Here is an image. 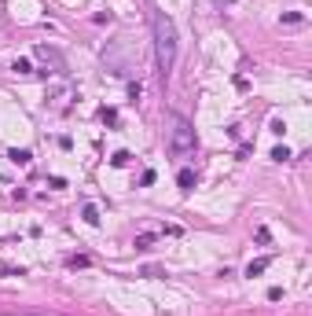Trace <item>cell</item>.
<instances>
[{
	"label": "cell",
	"mask_w": 312,
	"mask_h": 316,
	"mask_svg": "<svg viewBox=\"0 0 312 316\" xmlns=\"http://www.w3.org/2000/svg\"><path fill=\"white\" fill-rule=\"evenodd\" d=\"M154 59H158V74L169 81L173 62H177V26L165 11L154 15Z\"/></svg>",
	"instance_id": "cell-1"
},
{
	"label": "cell",
	"mask_w": 312,
	"mask_h": 316,
	"mask_svg": "<svg viewBox=\"0 0 312 316\" xmlns=\"http://www.w3.org/2000/svg\"><path fill=\"white\" fill-rule=\"evenodd\" d=\"M198 147V136H195V129H191V121L187 118H177L173 121V136H169V151H173L177 158H184V154H191Z\"/></svg>",
	"instance_id": "cell-2"
},
{
	"label": "cell",
	"mask_w": 312,
	"mask_h": 316,
	"mask_svg": "<svg viewBox=\"0 0 312 316\" xmlns=\"http://www.w3.org/2000/svg\"><path fill=\"white\" fill-rule=\"evenodd\" d=\"M41 62H48L52 67V74H66V62H62V55L55 52V48H48V44H37V52H33Z\"/></svg>",
	"instance_id": "cell-3"
},
{
	"label": "cell",
	"mask_w": 312,
	"mask_h": 316,
	"mask_svg": "<svg viewBox=\"0 0 312 316\" xmlns=\"http://www.w3.org/2000/svg\"><path fill=\"white\" fill-rule=\"evenodd\" d=\"M268 265H272V258H257V261H250V265H246V276H261Z\"/></svg>",
	"instance_id": "cell-4"
},
{
	"label": "cell",
	"mask_w": 312,
	"mask_h": 316,
	"mask_svg": "<svg viewBox=\"0 0 312 316\" xmlns=\"http://www.w3.org/2000/svg\"><path fill=\"white\" fill-rule=\"evenodd\" d=\"M8 158H11L15 166H29V158H33V154H29L26 147H15V151H8Z\"/></svg>",
	"instance_id": "cell-5"
},
{
	"label": "cell",
	"mask_w": 312,
	"mask_h": 316,
	"mask_svg": "<svg viewBox=\"0 0 312 316\" xmlns=\"http://www.w3.org/2000/svg\"><path fill=\"white\" fill-rule=\"evenodd\" d=\"M154 239H158L154 232H144V235H136V250H151V246H154Z\"/></svg>",
	"instance_id": "cell-6"
},
{
	"label": "cell",
	"mask_w": 312,
	"mask_h": 316,
	"mask_svg": "<svg viewBox=\"0 0 312 316\" xmlns=\"http://www.w3.org/2000/svg\"><path fill=\"white\" fill-rule=\"evenodd\" d=\"M177 180H180L184 192H191V187H195V173H191V169H180V177H177Z\"/></svg>",
	"instance_id": "cell-7"
},
{
	"label": "cell",
	"mask_w": 312,
	"mask_h": 316,
	"mask_svg": "<svg viewBox=\"0 0 312 316\" xmlns=\"http://www.w3.org/2000/svg\"><path fill=\"white\" fill-rule=\"evenodd\" d=\"M81 213H85V220H88V225H99V210L92 206V202H88V206H85Z\"/></svg>",
	"instance_id": "cell-8"
},
{
	"label": "cell",
	"mask_w": 312,
	"mask_h": 316,
	"mask_svg": "<svg viewBox=\"0 0 312 316\" xmlns=\"http://www.w3.org/2000/svg\"><path fill=\"white\" fill-rule=\"evenodd\" d=\"M85 265H92L88 254H74V258H70V268H85Z\"/></svg>",
	"instance_id": "cell-9"
},
{
	"label": "cell",
	"mask_w": 312,
	"mask_h": 316,
	"mask_svg": "<svg viewBox=\"0 0 312 316\" xmlns=\"http://www.w3.org/2000/svg\"><path fill=\"white\" fill-rule=\"evenodd\" d=\"M15 74H33V67H29V59H15Z\"/></svg>",
	"instance_id": "cell-10"
},
{
	"label": "cell",
	"mask_w": 312,
	"mask_h": 316,
	"mask_svg": "<svg viewBox=\"0 0 312 316\" xmlns=\"http://www.w3.org/2000/svg\"><path fill=\"white\" fill-rule=\"evenodd\" d=\"M301 19H305V15H301V11H287V15H283V22H290V26H298Z\"/></svg>",
	"instance_id": "cell-11"
},
{
	"label": "cell",
	"mask_w": 312,
	"mask_h": 316,
	"mask_svg": "<svg viewBox=\"0 0 312 316\" xmlns=\"http://www.w3.org/2000/svg\"><path fill=\"white\" fill-rule=\"evenodd\" d=\"M272 158H275V162H287L290 151H287V147H275V151H272Z\"/></svg>",
	"instance_id": "cell-12"
},
{
	"label": "cell",
	"mask_w": 312,
	"mask_h": 316,
	"mask_svg": "<svg viewBox=\"0 0 312 316\" xmlns=\"http://www.w3.org/2000/svg\"><path fill=\"white\" fill-rule=\"evenodd\" d=\"M111 162H114V166H125V162H129V151H118V154L111 158Z\"/></svg>",
	"instance_id": "cell-13"
}]
</instances>
